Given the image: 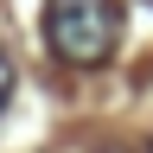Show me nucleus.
I'll use <instances>...</instances> for the list:
<instances>
[{
  "mask_svg": "<svg viewBox=\"0 0 153 153\" xmlns=\"http://www.w3.org/2000/svg\"><path fill=\"white\" fill-rule=\"evenodd\" d=\"M121 13L115 0H45V45L76 70H96L115 57Z\"/></svg>",
  "mask_w": 153,
  "mask_h": 153,
  "instance_id": "obj_1",
  "label": "nucleus"
},
{
  "mask_svg": "<svg viewBox=\"0 0 153 153\" xmlns=\"http://www.w3.org/2000/svg\"><path fill=\"white\" fill-rule=\"evenodd\" d=\"M7 102H13V57H7V45H0V115H7Z\"/></svg>",
  "mask_w": 153,
  "mask_h": 153,
  "instance_id": "obj_2",
  "label": "nucleus"
},
{
  "mask_svg": "<svg viewBox=\"0 0 153 153\" xmlns=\"http://www.w3.org/2000/svg\"><path fill=\"white\" fill-rule=\"evenodd\" d=\"M102 153H121V147H102Z\"/></svg>",
  "mask_w": 153,
  "mask_h": 153,
  "instance_id": "obj_3",
  "label": "nucleus"
}]
</instances>
